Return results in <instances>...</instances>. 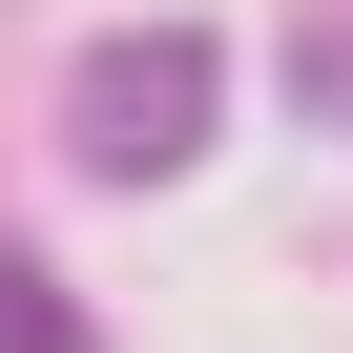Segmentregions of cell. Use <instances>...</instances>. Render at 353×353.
Instances as JSON below:
<instances>
[{
	"label": "cell",
	"instance_id": "cell-3",
	"mask_svg": "<svg viewBox=\"0 0 353 353\" xmlns=\"http://www.w3.org/2000/svg\"><path fill=\"white\" fill-rule=\"evenodd\" d=\"M312 104H332V125H353V21H312Z\"/></svg>",
	"mask_w": 353,
	"mask_h": 353
},
{
	"label": "cell",
	"instance_id": "cell-2",
	"mask_svg": "<svg viewBox=\"0 0 353 353\" xmlns=\"http://www.w3.org/2000/svg\"><path fill=\"white\" fill-rule=\"evenodd\" d=\"M0 353H83V312L42 291V250H0Z\"/></svg>",
	"mask_w": 353,
	"mask_h": 353
},
{
	"label": "cell",
	"instance_id": "cell-1",
	"mask_svg": "<svg viewBox=\"0 0 353 353\" xmlns=\"http://www.w3.org/2000/svg\"><path fill=\"white\" fill-rule=\"evenodd\" d=\"M229 125V42L208 21H125V42H83V83H63V145L104 166V188H166Z\"/></svg>",
	"mask_w": 353,
	"mask_h": 353
}]
</instances>
